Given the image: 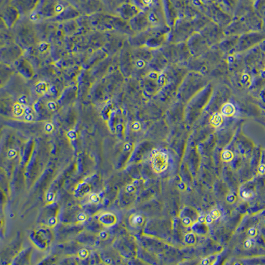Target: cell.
Masks as SVG:
<instances>
[{"label": "cell", "instance_id": "obj_1", "mask_svg": "<svg viewBox=\"0 0 265 265\" xmlns=\"http://www.w3.org/2000/svg\"><path fill=\"white\" fill-rule=\"evenodd\" d=\"M152 167L156 172H162L167 168L168 156L158 150H154L152 153Z\"/></svg>", "mask_w": 265, "mask_h": 265}, {"label": "cell", "instance_id": "obj_2", "mask_svg": "<svg viewBox=\"0 0 265 265\" xmlns=\"http://www.w3.org/2000/svg\"><path fill=\"white\" fill-rule=\"evenodd\" d=\"M221 111L223 115L227 116V117H229V116L233 115L235 113V107L231 103H226L222 108Z\"/></svg>", "mask_w": 265, "mask_h": 265}, {"label": "cell", "instance_id": "obj_3", "mask_svg": "<svg viewBox=\"0 0 265 265\" xmlns=\"http://www.w3.org/2000/svg\"><path fill=\"white\" fill-rule=\"evenodd\" d=\"M35 89L38 94H45V93L48 91V85L44 82H38L36 84Z\"/></svg>", "mask_w": 265, "mask_h": 265}, {"label": "cell", "instance_id": "obj_4", "mask_svg": "<svg viewBox=\"0 0 265 265\" xmlns=\"http://www.w3.org/2000/svg\"><path fill=\"white\" fill-rule=\"evenodd\" d=\"M222 121H223V118H222L221 115L219 113H215L212 116L211 119V123L212 125L214 127H219L221 124Z\"/></svg>", "mask_w": 265, "mask_h": 265}, {"label": "cell", "instance_id": "obj_5", "mask_svg": "<svg viewBox=\"0 0 265 265\" xmlns=\"http://www.w3.org/2000/svg\"><path fill=\"white\" fill-rule=\"evenodd\" d=\"M13 111H14V113H15V115H22V114L24 112V108L21 103H15V106L13 108Z\"/></svg>", "mask_w": 265, "mask_h": 265}, {"label": "cell", "instance_id": "obj_6", "mask_svg": "<svg viewBox=\"0 0 265 265\" xmlns=\"http://www.w3.org/2000/svg\"><path fill=\"white\" fill-rule=\"evenodd\" d=\"M233 157V153L229 151H224L223 154H222V158L224 161H231Z\"/></svg>", "mask_w": 265, "mask_h": 265}, {"label": "cell", "instance_id": "obj_7", "mask_svg": "<svg viewBox=\"0 0 265 265\" xmlns=\"http://www.w3.org/2000/svg\"><path fill=\"white\" fill-rule=\"evenodd\" d=\"M210 215L213 219H217L219 217L220 214H219V211L218 210H217V209H214V210H213L211 211Z\"/></svg>", "mask_w": 265, "mask_h": 265}, {"label": "cell", "instance_id": "obj_8", "mask_svg": "<svg viewBox=\"0 0 265 265\" xmlns=\"http://www.w3.org/2000/svg\"><path fill=\"white\" fill-rule=\"evenodd\" d=\"M186 241L188 243H192L194 241V237L192 234H189L186 237Z\"/></svg>", "mask_w": 265, "mask_h": 265}, {"label": "cell", "instance_id": "obj_9", "mask_svg": "<svg viewBox=\"0 0 265 265\" xmlns=\"http://www.w3.org/2000/svg\"><path fill=\"white\" fill-rule=\"evenodd\" d=\"M183 223L185 225H189L191 224V220L188 217H185V218L183 219Z\"/></svg>", "mask_w": 265, "mask_h": 265}, {"label": "cell", "instance_id": "obj_10", "mask_svg": "<svg viewBox=\"0 0 265 265\" xmlns=\"http://www.w3.org/2000/svg\"><path fill=\"white\" fill-rule=\"evenodd\" d=\"M256 233H257V231H256V230H255V229H250L249 230V231H248V234L250 235V236H252V237H254V236H255L256 235Z\"/></svg>", "mask_w": 265, "mask_h": 265}, {"label": "cell", "instance_id": "obj_11", "mask_svg": "<svg viewBox=\"0 0 265 265\" xmlns=\"http://www.w3.org/2000/svg\"><path fill=\"white\" fill-rule=\"evenodd\" d=\"M259 172L261 173V174H264L265 172V166L264 165L261 166L259 168Z\"/></svg>", "mask_w": 265, "mask_h": 265}]
</instances>
